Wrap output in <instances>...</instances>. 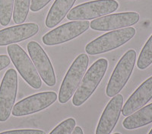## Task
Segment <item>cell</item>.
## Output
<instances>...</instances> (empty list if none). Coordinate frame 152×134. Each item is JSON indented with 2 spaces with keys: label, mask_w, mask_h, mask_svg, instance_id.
<instances>
[{
  "label": "cell",
  "mask_w": 152,
  "mask_h": 134,
  "mask_svg": "<svg viewBox=\"0 0 152 134\" xmlns=\"http://www.w3.org/2000/svg\"><path fill=\"white\" fill-rule=\"evenodd\" d=\"M0 134H46V133L41 130H9L0 133Z\"/></svg>",
  "instance_id": "obj_21"
},
{
  "label": "cell",
  "mask_w": 152,
  "mask_h": 134,
  "mask_svg": "<svg viewBox=\"0 0 152 134\" xmlns=\"http://www.w3.org/2000/svg\"><path fill=\"white\" fill-rule=\"evenodd\" d=\"M31 0H15L13 9V20L16 24H21L25 21L29 13Z\"/></svg>",
  "instance_id": "obj_17"
},
{
  "label": "cell",
  "mask_w": 152,
  "mask_h": 134,
  "mask_svg": "<svg viewBox=\"0 0 152 134\" xmlns=\"http://www.w3.org/2000/svg\"><path fill=\"white\" fill-rule=\"evenodd\" d=\"M107 67L108 62L107 59H100L89 67L73 96L72 104L75 106H81L90 98L102 80Z\"/></svg>",
  "instance_id": "obj_1"
},
{
  "label": "cell",
  "mask_w": 152,
  "mask_h": 134,
  "mask_svg": "<svg viewBox=\"0 0 152 134\" xmlns=\"http://www.w3.org/2000/svg\"><path fill=\"white\" fill-rule=\"evenodd\" d=\"M76 0H56L50 8L46 18L45 24L48 28L56 26L67 15Z\"/></svg>",
  "instance_id": "obj_15"
},
{
  "label": "cell",
  "mask_w": 152,
  "mask_h": 134,
  "mask_svg": "<svg viewBox=\"0 0 152 134\" xmlns=\"http://www.w3.org/2000/svg\"><path fill=\"white\" fill-rule=\"evenodd\" d=\"M51 0H31L30 9L32 12H38L45 7Z\"/></svg>",
  "instance_id": "obj_22"
},
{
  "label": "cell",
  "mask_w": 152,
  "mask_h": 134,
  "mask_svg": "<svg viewBox=\"0 0 152 134\" xmlns=\"http://www.w3.org/2000/svg\"><path fill=\"white\" fill-rule=\"evenodd\" d=\"M72 134H84V133L82 129H81V127H76L74 128Z\"/></svg>",
  "instance_id": "obj_24"
},
{
  "label": "cell",
  "mask_w": 152,
  "mask_h": 134,
  "mask_svg": "<svg viewBox=\"0 0 152 134\" xmlns=\"http://www.w3.org/2000/svg\"><path fill=\"white\" fill-rule=\"evenodd\" d=\"M113 134H121V133H113Z\"/></svg>",
  "instance_id": "obj_26"
},
{
  "label": "cell",
  "mask_w": 152,
  "mask_h": 134,
  "mask_svg": "<svg viewBox=\"0 0 152 134\" xmlns=\"http://www.w3.org/2000/svg\"><path fill=\"white\" fill-rule=\"evenodd\" d=\"M135 33V29L132 27L110 31L88 43L85 46V51L90 55L110 52L132 40Z\"/></svg>",
  "instance_id": "obj_2"
},
{
  "label": "cell",
  "mask_w": 152,
  "mask_h": 134,
  "mask_svg": "<svg viewBox=\"0 0 152 134\" xmlns=\"http://www.w3.org/2000/svg\"><path fill=\"white\" fill-rule=\"evenodd\" d=\"M119 8L116 0H95L73 8L66 15L69 21H88L107 15Z\"/></svg>",
  "instance_id": "obj_5"
},
{
  "label": "cell",
  "mask_w": 152,
  "mask_h": 134,
  "mask_svg": "<svg viewBox=\"0 0 152 134\" xmlns=\"http://www.w3.org/2000/svg\"><path fill=\"white\" fill-rule=\"evenodd\" d=\"M88 63L89 58L86 54H81L75 59L61 85L59 93V103L66 104L72 97L87 71Z\"/></svg>",
  "instance_id": "obj_4"
},
{
  "label": "cell",
  "mask_w": 152,
  "mask_h": 134,
  "mask_svg": "<svg viewBox=\"0 0 152 134\" xmlns=\"http://www.w3.org/2000/svg\"><path fill=\"white\" fill-rule=\"evenodd\" d=\"M27 47L29 55L42 80L47 86H55L56 81L53 67L45 51L35 41L29 42Z\"/></svg>",
  "instance_id": "obj_11"
},
{
  "label": "cell",
  "mask_w": 152,
  "mask_h": 134,
  "mask_svg": "<svg viewBox=\"0 0 152 134\" xmlns=\"http://www.w3.org/2000/svg\"><path fill=\"white\" fill-rule=\"evenodd\" d=\"M75 124L76 122L74 118H68L57 125L50 134H72L75 127Z\"/></svg>",
  "instance_id": "obj_20"
},
{
  "label": "cell",
  "mask_w": 152,
  "mask_h": 134,
  "mask_svg": "<svg viewBox=\"0 0 152 134\" xmlns=\"http://www.w3.org/2000/svg\"><path fill=\"white\" fill-rule=\"evenodd\" d=\"M140 16L134 12L109 14L93 20L90 23L91 29L97 31H110L131 27L137 24Z\"/></svg>",
  "instance_id": "obj_10"
},
{
  "label": "cell",
  "mask_w": 152,
  "mask_h": 134,
  "mask_svg": "<svg viewBox=\"0 0 152 134\" xmlns=\"http://www.w3.org/2000/svg\"><path fill=\"white\" fill-rule=\"evenodd\" d=\"M152 122V103L142 107L131 115L128 116L123 122L126 130H135Z\"/></svg>",
  "instance_id": "obj_16"
},
{
  "label": "cell",
  "mask_w": 152,
  "mask_h": 134,
  "mask_svg": "<svg viewBox=\"0 0 152 134\" xmlns=\"http://www.w3.org/2000/svg\"><path fill=\"white\" fill-rule=\"evenodd\" d=\"M123 105V96L117 94L107 104L99 120L95 134H110L120 116Z\"/></svg>",
  "instance_id": "obj_12"
},
{
  "label": "cell",
  "mask_w": 152,
  "mask_h": 134,
  "mask_svg": "<svg viewBox=\"0 0 152 134\" xmlns=\"http://www.w3.org/2000/svg\"><path fill=\"white\" fill-rule=\"evenodd\" d=\"M152 64V35L145 43L138 57L137 66L140 70L148 68Z\"/></svg>",
  "instance_id": "obj_18"
},
{
  "label": "cell",
  "mask_w": 152,
  "mask_h": 134,
  "mask_svg": "<svg viewBox=\"0 0 152 134\" xmlns=\"http://www.w3.org/2000/svg\"><path fill=\"white\" fill-rule=\"evenodd\" d=\"M57 98L55 92H43L27 97L14 105L12 111V115L21 117L40 112L53 105Z\"/></svg>",
  "instance_id": "obj_9"
},
{
  "label": "cell",
  "mask_w": 152,
  "mask_h": 134,
  "mask_svg": "<svg viewBox=\"0 0 152 134\" xmlns=\"http://www.w3.org/2000/svg\"><path fill=\"white\" fill-rule=\"evenodd\" d=\"M11 59L8 55H0V71H2L10 64Z\"/></svg>",
  "instance_id": "obj_23"
},
{
  "label": "cell",
  "mask_w": 152,
  "mask_h": 134,
  "mask_svg": "<svg viewBox=\"0 0 152 134\" xmlns=\"http://www.w3.org/2000/svg\"><path fill=\"white\" fill-rule=\"evenodd\" d=\"M90 27L88 21H74L66 23L50 31L43 36V43L47 46L62 44L84 33Z\"/></svg>",
  "instance_id": "obj_8"
},
{
  "label": "cell",
  "mask_w": 152,
  "mask_h": 134,
  "mask_svg": "<svg viewBox=\"0 0 152 134\" xmlns=\"http://www.w3.org/2000/svg\"><path fill=\"white\" fill-rule=\"evenodd\" d=\"M8 54L21 78L34 89H40L42 80L33 62L28 54L18 44H11L7 47Z\"/></svg>",
  "instance_id": "obj_3"
},
{
  "label": "cell",
  "mask_w": 152,
  "mask_h": 134,
  "mask_svg": "<svg viewBox=\"0 0 152 134\" xmlns=\"http://www.w3.org/2000/svg\"><path fill=\"white\" fill-rule=\"evenodd\" d=\"M15 0H0V24L7 26L13 14Z\"/></svg>",
  "instance_id": "obj_19"
},
{
  "label": "cell",
  "mask_w": 152,
  "mask_h": 134,
  "mask_svg": "<svg viewBox=\"0 0 152 134\" xmlns=\"http://www.w3.org/2000/svg\"><path fill=\"white\" fill-rule=\"evenodd\" d=\"M148 134H152V129L151 130V131H150V133H149Z\"/></svg>",
  "instance_id": "obj_25"
},
{
  "label": "cell",
  "mask_w": 152,
  "mask_h": 134,
  "mask_svg": "<svg viewBox=\"0 0 152 134\" xmlns=\"http://www.w3.org/2000/svg\"><path fill=\"white\" fill-rule=\"evenodd\" d=\"M39 31V27L34 23L18 24L16 26L0 30V46L19 43L32 37Z\"/></svg>",
  "instance_id": "obj_13"
},
{
  "label": "cell",
  "mask_w": 152,
  "mask_h": 134,
  "mask_svg": "<svg viewBox=\"0 0 152 134\" xmlns=\"http://www.w3.org/2000/svg\"><path fill=\"white\" fill-rule=\"evenodd\" d=\"M17 90V73L15 69H9L0 86V122H5L9 119L14 107Z\"/></svg>",
  "instance_id": "obj_7"
},
{
  "label": "cell",
  "mask_w": 152,
  "mask_h": 134,
  "mask_svg": "<svg viewBox=\"0 0 152 134\" xmlns=\"http://www.w3.org/2000/svg\"><path fill=\"white\" fill-rule=\"evenodd\" d=\"M152 99V77L147 79L132 94L123 108L122 114L128 117L145 106Z\"/></svg>",
  "instance_id": "obj_14"
},
{
  "label": "cell",
  "mask_w": 152,
  "mask_h": 134,
  "mask_svg": "<svg viewBox=\"0 0 152 134\" xmlns=\"http://www.w3.org/2000/svg\"><path fill=\"white\" fill-rule=\"evenodd\" d=\"M135 62L136 52L134 49H129L122 57L107 84L106 89L107 96H115L123 89L131 77Z\"/></svg>",
  "instance_id": "obj_6"
}]
</instances>
